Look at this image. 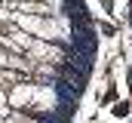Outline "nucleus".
Listing matches in <instances>:
<instances>
[{"instance_id": "nucleus-1", "label": "nucleus", "mask_w": 132, "mask_h": 123, "mask_svg": "<svg viewBox=\"0 0 132 123\" xmlns=\"http://www.w3.org/2000/svg\"><path fill=\"white\" fill-rule=\"evenodd\" d=\"M114 114H117V117H126V114H129V105H126V102L114 105Z\"/></svg>"}]
</instances>
